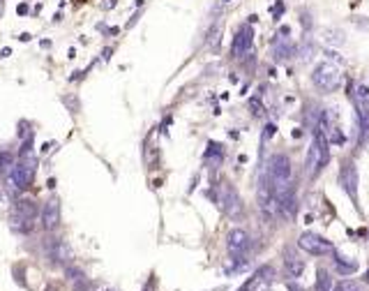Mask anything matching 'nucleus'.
Masks as SVG:
<instances>
[{
    "instance_id": "bb28decb",
    "label": "nucleus",
    "mask_w": 369,
    "mask_h": 291,
    "mask_svg": "<svg viewBox=\"0 0 369 291\" xmlns=\"http://www.w3.org/2000/svg\"><path fill=\"white\" fill-rule=\"evenodd\" d=\"M28 12H30L28 5H25V3H19V7H16V14H19V16H25Z\"/></svg>"
},
{
    "instance_id": "f257e3e1",
    "label": "nucleus",
    "mask_w": 369,
    "mask_h": 291,
    "mask_svg": "<svg viewBox=\"0 0 369 291\" xmlns=\"http://www.w3.org/2000/svg\"><path fill=\"white\" fill-rule=\"evenodd\" d=\"M35 171H37V157L33 151L21 153V162L12 166L10 171V183L14 190H25L33 185L35 181Z\"/></svg>"
},
{
    "instance_id": "f8f14e48",
    "label": "nucleus",
    "mask_w": 369,
    "mask_h": 291,
    "mask_svg": "<svg viewBox=\"0 0 369 291\" xmlns=\"http://www.w3.org/2000/svg\"><path fill=\"white\" fill-rule=\"evenodd\" d=\"M272 275H274L272 266H261L259 271H256L254 275L250 277V280L244 282V284L240 286L238 291H256V289H259L261 284H263V282H268V280H270V277H272Z\"/></svg>"
},
{
    "instance_id": "6e6552de",
    "label": "nucleus",
    "mask_w": 369,
    "mask_h": 291,
    "mask_svg": "<svg viewBox=\"0 0 369 291\" xmlns=\"http://www.w3.org/2000/svg\"><path fill=\"white\" fill-rule=\"evenodd\" d=\"M252 42H254V31L250 28V23L240 25L235 37H233V44H231V53H233L235 58H240L242 53H247V51L252 49Z\"/></svg>"
},
{
    "instance_id": "393cba45",
    "label": "nucleus",
    "mask_w": 369,
    "mask_h": 291,
    "mask_svg": "<svg viewBox=\"0 0 369 291\" xmlns=\"http://www.w3.org/2000/svg\"><path fill=\"white\" fill-rule=\"evenodd\" d=\"M272 134H274V125H265V130H263V141L272 139Z\"/></svg>"
},
{
    "instance_id": "aec40b11",
    "label": "nucleus",
    "mask_w": 369,
    "mask_h": 291,
    "mask_svg": "<svg viewBox=\"0 0 369 291\" xmlns=\"http://www.w3.org/2000/svg\"><path fill=\"white\" fill-rule=\"evenodd\" d=\"M14 166V155L10 151H0V173H10Z\"/></svg>"
},
{
    "instance_id": "0eeeda50",
    "label": "nucleus",
    "mask_w": 369,
    "mask_h": 291,
    "mask_svg": "<svg viewBox=\"0 0 369 291\" xmlns=\"http://www.w3.org/2000/svg\"><path fill=\"white\" fill-rule=\"evenodd\" d=\"M259 208H261V213H263L265 220H272V217L280 213L277 211V199H274L272 187H270L268 181H263L261 183V187H259Z\"/></svg>"
},
{
    "instance_id": "dca6fc26",
    "label": "nucleus",
    "mask_w": 369,
    "mask_h": 291,
    "mask_svg": "<svg viewBox=\"0 0 369 291\" xmlns=\"http://www.w3.org/2000/svg\"><path fill=\"white\" fill-rule=\"evenodd\" d=\"M284 271H286V277H300L304 271V264L302 259L298 256H286L284 259Z\"/></svg>"
},
{
    "instance_id": "f03ea898",
    "label": "nucleus",
    "mask_w": 369,
    "mask_h": 291,
    "mask_svg": "<svg viewBox=\"0 0 369 291\" xmlns=\"http://www.w3.org/2000/svg\"><path fill=\"white\" fill-rule=\"evenodd\" d=\"M268 183L272 194L286 190L291 185V160L286 155H272L268 162Z\"/></svg>"
},
{
    "instance_id": "6ab92c4d",
    "label": "nucleus",
    "mask_w": 369,
    "mask_h": 291,
    "mask_svg": "<svg viewBox=\"0 0 369 291\" xmlns=\"http://www.w3.org/2000/svg\"><path fill=\"white\" fill-rule=\"evenodd\" d=\"M316 291H332V277L325 268H319L316 273Z\"/></svg>"
},
{
    "instance_id": "1a4fd4ad",
    "label": "nucleus",
    "mask_w": 369,
    "mask_h": 291,
    "mask_svg": "<svg viewBox=\"0 0 369 291\" xmlns=\"http://www.w3.org/2000/svg\"><path fill=\"white\" fill-rule=\"evenodd\" d=\"M226 247H229V252L235 259L242 256L247 252V247H250V234L244 229H231L229 236H226Z\"/></svg>"
},
{
    "instance_id": "2f4dec72",
    "label": "nucleus",
    "mask_w": 369,
    "mask_h": 291,
    "mask_svg": "<svg viewBox=\"0 0 369 291\" xmlns=\"http://www.w3.org/2000/svg\"><path fill=\"white\" fill-rule=\"evenodd\" d=\"M222 3H231V0H222Z\"/></svg>"
},
{
    "instance_id": "4468645a",
    "label": "nucleus",
    "mask_w": 369,
    "mask_h": 291,
    "mask_svg": "<svg viewBox=\"0 0 369 291\" xmlns=\"http://www.w3.org/2000/svg\"><path fill=\"white\" fill-rule=\"evenodd\" d=\"M51 256H53L55 261H60V264H70V261H72L70 245H67L65 241H55L53 245H51Z\"/></svg>"
},
{
    "instance_id": "ddd939ff",
    "label": "nucleus",
    "mask_w": 369,
    "mask_h": 291,
    "mask_svg": "<svg viewBox=\"0 0 369 291\" xmlns=\"http://www.w3.org/2000/svg\"><path fill=\"white\" fill-rule=\"evenodd\" d=\"M14 215L25 217V220H33L37 215V203L33 199H19L14 203Z\"/></svg>"
},
{
    "instance_id": "412c9836",
    "label": "nucleus",
    "mask_w": 369,
    "mask_h": 291,
    "mask_svg": "<svg viewBox=\"0 0 369 291\" xmlns=\"http://www.w3.org/2000/svg\"><path fill=\"white\" fill-rule=\"evenodd\" d=\"M325 42H328V44H344V33L342 31H328L325 33Z\"/></svg>"
},
{
    "instance_id": "7ed1b4c3",
    "label": "nucleus",
    "mask_w": 369,
    "mask_h": 291,
    "mask_svg": "<svg viewBox=\"0 0 369 291\" xmlns=\"http://www.w3.org/2000/svg\"><path fill=\"white\" fill-rule=\"evenodd\" d=\"M312 81L319 91L323 93H332L340 88L342 83V74H340V67L332 65V63H319L314 67V74H312Z\"/></svg>"
},
{
    "instance_id": "9b49d317",
    "label": "nucleus",
    "mask_w": 369,
    "mask_h": 291,
    "mask_svg": "<svg viewBox=\"0 0 369 291\" xmlns=\"http://www.w3.org/2000/svg\"><path fill=\"white\" fill-rule=\"evenodd\" d=\"M330 139H328V134H325V130L321 125H316V130H314V148H316V153H319V164H321V169H323L325 164L330 162Z\"/></svg>"
},
{
    "instance_id": "9d476101",
    "label": "nucleus",
    "mask_w": 369,
    "mask_h": 291,
    "mask_svg": "<svg viewBox=\"0 0 369 291\" xmlns=\"http://www.w3.org/2000/svg\"><path fill=\"white\" fill-rule=\"evenodd\" d=\"M58 224H60V201L51 199L42 208V226L46 231H53V229H58Z\"/></svg>"
},
{
    "instance_id": "5701e85b",
    "label": "nucleus",
    "mask_w": 369,
    "mask_h": 291,
    "mask_svg": "<svg viewBox=\"0 0 369 291\" xmlns=\"http://www.w3.org/2000/svg\"><path fill=\"white\" fill-rule=\"evenodd\" d=\"M220 35H222V23H214V28L210 31V35H208L210 37L208 42H210V44H214V42L220 40Z\"/></svg>"
},
{
    "instance_id": "7c9ffc66",
    "label": "nucleus",
    "mask_w": 369,
    "mask_h": 291,
    "mask_svg": "<svg viewBox=\"0 0 369 291\" xmlns=\"http://www.w3.org/2000/svg\"><path fill=\"white\" fill-rule=\"evenodd\" d=\"M364 282H369V268H367V273H364Z\"/></svg>"
},
{
    "instance_id": "a211bd4d",
    "label": "nucleus",
    "mask_w": 369,
    "mask_h": 291,
    "mask_svg": "<svg viewBox=\"0 0 369 291\" xmlns=\"http://www.w3.org/2000/svg\"><path fill=\"white\" fill-rule=\"evenodd\" d=\"M274 58H277L280 63L291 58V44H289L286 37H280V40H277V44H274Z\"/></svg>"
},
{
    "instance_id": "f3484780",
    "label": "nucleus",
    "mask_w": 369,
    "mask_h": 291,
    "mask_svg": "<svg viewBox=\"0 0 369 291\" xmlns=\"http://www.w3.org/2000/svg\"><path fill=\"white\" fill-rule=\"evenodd\" d=\"M10 229L16 231V234H30V231H33V220H25V217L12 215L10 217Z\"/></svg>"
},
{
    "instance_id": "473e14b6",
    "label": "nucleus",
    "mask_w": 369,
    "mask_h": 291,
    "mask_svg": "<svg viewBox=\"0 0 369 291\" xmlns=\"http://www.w3.org/2000/svg\"><path fill=\"white\" fill-rule=\"evenodd\" d=\"M367 238H369V229H367Z\"/></svg>"
},
{
    "instance_id": "2eb2a0df",
    "label": "nucleus",
    "mask_w": 369,
    "mask_h": 291,
    "mask_svg": "<svg viewBox=\"0 0 369 291\" xmlns=\"http://www.w3.org/2000/svg\"><path fill=\"white\" fill-rule=\"evenodd\" d=\"M332 254H334V266H337V271H340L342 275H351V273L358 271V264H355L353 259L340 254V252H332Z\"/></svg>"
},
{
    "instance_id": "c85d7f7f",
    "label": "nucleus",
    "mask_w": 369,
    "mask_h": 291,
    "mask_svg": "<svg viewBox=\"0 0 369 291\" xmlns=\"http://www.w3.org/2000/svg\"><path fill=\"white\" fill-rule=\"evenodd\" d=\"M152 286H155V280H150V284H148V286H145V289H143V291H152Z\"/></svg>"
},
{
    "instance_id": "20e7f679",
    "label": "nucleus",
    "mask_w": 369,
    "mask_h": 291,
    "mask_svg": "<svg viewBox=\"0 0 369 291\" xmlns=\"http://www.w3.org/2000/svg\"><path fill=\"white\" fill-rule=\"evenodd\" d=\"M217 201H220V208L231 217V220L242 217V213H244L242 199L238 196L235 187H231L229 183H222V185H220V190H217Z\"/></svg>"
},
{
    "instance_id": "b1692460",
    "label": "nucleus",
    "mask_w": 369,
    "mask_h": 291,
    "mask_svg": "<svg viewBox=\"0 0 369 291\" xmlns=\"http://www.w3.org/2000/svg\"><path fill=\"white\" fill-rule=\"evenodd\" d=\"M252 109H254V115H263V106L259 100H252Z\"/></svg>"
},
{
    "instance_id": "c756f323",
    "label": "nucleus",
    "mask_w": 369,
    "mask_h": 291,
    "mask_svg": "<svg viewBox=\"0 0 369 291\" xmlns=\"http://www.w3.org/2000/svg\"><path fill=\"white\" fill-rule=\"evenodd\" d=\"M289 289H291V291H302V289H300V286H293V284H291Z\"/></svg>"
},
{
    "instance_id": "a878e982",
    "label": "nucleus",
    "mask_w": 369,
    "mask_h": 291,
    "mask_svg": "<svg viewBox=\"0 0 369 291\" xmlns=\"http://www.w3.org/2000/svg\"><path fill=\"white\" fill-rule=\"evenodd\" d=\"M115 3H118V0H104V3H102V10H104V12L113 10V7H115Z\"/></svg>"
},
{
    "instance_id": "cd10ccee",
    "label": "nucleus",
    "mask_w": 369,
    "mask_h": 291,
    "mask_svg": "<svg viewBox=\"0 0 369 291\" xmlns=\"http://www.w3.org/2000/svg\"><path fill=\"white\" fill-rule=\"evenodd\" d=\"M30 37H33V35H30V33H23V35H21V37H19V40H21V42H28V40H30Z\"/></svg>"
},
{
    "instance_id": "4be33fe9",
    "label": "nucleus",
    "mask_w": 369,
    "mask_h": 291,
    "mask_svg": "<svg viewBox=\"0 0 369 291\" xmlns=\"http://www.w3.org/2000/svg\"><path fill=\"white\" fill-rule=\"evenodd\" d=\"M332 291H360V286L355 284L353 280H340L337 284H334Z\"/></svg>"
},
{
    "instance_id": "39448f33",
    "label": "nucleus",
    "mask_w": 369,
    "mask_h": 291,
    "mask_svg": "<svg viewBox=\"0 0 369 291\" xmlns=\"http://www.w3.org/2000/svg\"><path fill=\"white\" fill-rule=\"evenodd\" d=\"M298 247L304 250L307 254H314V256H325V254H332L334 252L332 241L319 236V234H312V231H304L302 236L298 238Z\"/></svg>"
},
{
    "instance_id": "423d86ee",
    "label": "nucleus",
    "mask_w": 369,
    "mask_h": 291,
    "mask_svg": "<svg viewBox=\"0 0 369 291\" xmlns=\"http://www.w3.org/2000/svg\"><path fill=\"white\" fill-rule=\"evenodd\" d=\"M340 183L344 185V192L351 196V201L358 208V166L353 162H344L342 173H340Z\"/></svg>"
}]
</instances>
